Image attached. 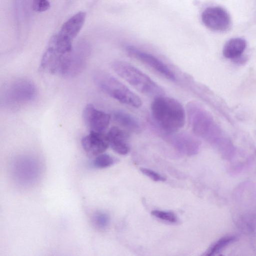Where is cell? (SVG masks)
Here are the masks:
<instances>
[{"label":"cell","mask_w":256,"mask_h":256,"mask_svg":"<svg viewBox=\"0 0 256 256\" xmlns=\"http://www.w3.org/2000/svg\"><path fill=\"white\" fill-rule=\"evenodd\" d=\"M36 94L34 84L26 78L16 80L6 87L4 91V100L14 106L24 104L32 101Z\"/></svg>","instance_id":"obj_5"},{"label":"cell","mask_w":256,"mask_h":256,"mask_svg":"<svg viewBox=\"0 0 256 256\" xmlns=\"http://www.w3.org/2000/svg\"><path fill=\"white\" fill-rule=\"evenodd\" d=\"M140 170L143 174L154 181L163 182L166 180V178L164 176L152 170L146 168H140Z\"/></svg>","instance_id":"obj_22"},{"label":"cell","mask_w":256,"mask_h":256,"mask_svg":"<svg viewBox=\"0 0 256 256\" xmlns=\"http://www.w3.org/2000/svg\"><path fill=\"white\" fill-rule=\"evenodd\" d=\"M128 54L150 68L165 78L171 81L176 80L174 72L162 60L155 56L132 46L126 48Z\"/></svg>","instance_id":"obj_6"},{"label":"cell","mask_w":256,"mask_h":256,"mask_svg":"<svg viewBox=\"0 0 256 256\" xmlns=\"http://www.w3.org/2000/svg\"><path fill=\"white\" fill-rule=\"evenodd\" d=\"M109 146L118 154L126 155L130 150L128 136L127 134L117 126H112L107 134Z\"/></svg>","instance_id":"obj_13"},{"label":"cell","mask_w":256,"mask_h":256,"mask_svg":"<svg viewBox=\"0 0 256 256\" xmlns=\"http://www.w3.org/2000/svg\"><path fill=\"white\" fill-rule=\"evenodd\" d=\"M110 222V218L108 214L101 211L94 212L92 216L93 226L98 230L106 228Z\"/></svg>","instance_id":"obj_18"},{"label":"cell","mask_w":256,"mask_h":256,"mask_svg":"<svg viewBox=\"0 0 256 256\" xmlns=\"http://www.w3.org/2000/svg\"><path fill=\"white\" fill-rule=\"evenodd\" d=\"M50 6L48 0H33L32 8L36 12H43L47 10Z\"/></svg>","instance_id":"obj_21"},{"label":"cell","mask_w":256,"mask_h":256,"mask_svg":"<svg viewBox=\"0 0 256 256\" xmlns=\"http://www.w3.org/2000/svg\"><path fill=\"white\" fill-rule=\"evenodd\" d=\"M82 146L90 156H96L104 152L109 146L107 135L104 133L90 132L81 140Z\"/></svg>","instance_id":"obj_9"},{"label":"cell","mask_w":256,"mask_h":256,"mask_svg":"<svg viewBox=\"0 0 256 256\" xmlns=\"http://www.w3.org/2000/svg\"><path fill=\"white\" fill-rule=\"evenodd\" d=\"M86 14L79 12L71 16L62 26L57 36L61 39L72 42L82 29Z\"/></svg>","instance_id":"obj_11"},{"label":"cell","mask_w":256,"mask_h":256,"mask_svg":"<svg viewBox=\"0 0 256 256\" xmlns=\"http://www.w3.org/2000/svg\"><path fill=\"white\" fill-rule=\"evenodd\" d=\"M89 48L84 44L72 50L68 65L66 77H72L80 74L86 64Z\"/></svg>","instance_id":"obj_10"},{"label":"cell","mask_w":256,"mask_h":256,"mask_svg":"<svg viewBox=\"0 0 256 256\" xmlns=\"http://www.w3.org/2000/svg\"><path fill=\"white\" fill-rule=\"evenodd\" d=\"M202 20L209 29L216 32H225L231 26V18L228 12L218 6L206 8L202 14Z\"/></svg>","instance_id":"obj_7"},{"label":"cell","mask_w":256,"mask_h":256,"mask_svg":"<svg viewBox=\"0 0 256 256\" xmlns=\"http://www.w3.org/2000/svg\"><path fill=\"white\" fill-rule=\"evenodd\" d=\"M246 46V41L240 38H232L228 40L223 48L224 56L235 60L242 56Z\"/></svg>","instance_id":"obj_16"},{"label":"cell","mask_w":256,"mask_h":256,"mask_svg":"<svg viewBox=\"0 0 256 256\" xmlns=\"http://www.w3.org/2000/svg\"><path fill=\"white\" fill-rule=\"evenodd\" d=\"M151 214L156 218L170 222L174 223L177 222L176 216L171 212H166L160 210H154Z\"/></svg>","instance_id":"obj_20"},{"label":"cell","mask_w":256,"mask_h":256,"mask_svg":"<svg viewBox=\"0 0 256 256\" xmlns=\"http://www.w3.org/2000/svg\"><path fill=\"white\" fill-rule=\"evenodd\" d=\"M113 70L140 92L152 97L163 96V88L150 76L132 64L123 61L112 64Z\"/></svg>","instance_id":"obj_2"},{"label":"cell","mask_w":256,"mask_h":256,"mask_svg":"<svg viewBox=\"0 0 256 256\" xmlns=\"http://www.w3.org/2000/svg\"><path fill=\"white\" fill-rule=\"evenodd\" d=\"M150 109L154 122L164 133L176 132L184 126L186 112L178 100L164 95L158 96L154 98Z\"/></svg>","instance_id":"obj_1"},{"label":"cell","mask_w":256,"mask_h":256,"mask_svg":"<svg viewBox=\"0 0 256 256\" xmlns=\"http://www.w3.org/2000/svg\"><path fill=\"white\" fill-rule=\"evenodd\" d=\"M92 80L104 92L120 102L134 108L141 106L142 101L140 96L110 74L96 71L93 74Z\"/></svg>","instance_id":"obj_3"},{"label":"cell","mask_w":256,"mask_h":256,"mask_svg":"<svg viewBox=\"0 0 256 256\" xmlns=\"http://www.w3.org/2000/svg\"><path fill=\"white\" fill-rule=\"evenodd\" d=\"M113 118L118 124L127 130L136 133H139L142 131L140 123L130 114L118 110L114 112Z\"/></svg>","instance_id":"obj_15"},{"label":"cell","mask_w":256,"mask_h":256,"mask_svg":"<svg viewBox=\"0 0 256 256\" xmlns=\"http://www.w3.org/2000/svg\"><path fill=\"white\" fill-rule=\"evenodd\" d=\"M235 240L236 236L233 235H227L220 238L212 244L205 255L211 256L216 254Z\"/></svg>","instance_id":"obj_17"},{"label":"cell","mask_w":256,"mask_h":256,"mask_svg":"<svg viewBox=\"0 0 256 256\" xmlns=\"http://www.w3.org/2000/svg\"><path fill=\"white\" fill-rule=\"evenodd\" d=\"M170 134L169 140L180 152L191 155L196 153L199 148L198 140L191 134L184 132Z\"/></svg>","instance_id":"obj_12"},{"label":"cell","mask_w":256,"mask_h":256,"mask_svg":"<svg viewBox=\"0 0 256 256\" xmlns=\"http://www.w3.org/2000/svg\"><path fill=\"white\" fill-rule=\"evenodd\" d=\"M82 115L84 122L90 132L104 133L110 122V115L97 109L92 104H88L84 107Z\"/></svg>","instance_id":"obj_8"},{"label":"cell","mask_w":256,"mask_h":256,"mask_svg":"<svg viewBox=\"0 0 256 256\" xmlns=\"http://www.w3.org/2000/svg\"><path fill=\"white\" fill-rule=\"evenodd\" d=\"M186 110L190 126L196 136L211 142L220 136V130L212 116L198 103L188 102Z\"/></svg>","instance_id":"obj_4"},{"label":"cell","mask_w":256,"mask_h":256,"mask_svg":"<svg viewBox=\"0 0 256 256\" xmlns=\"http://www.w3.org/2000/svg\"><path fill=\"white\" fill-rule=\"evenodd\" d=\"M18 164H15V172L18 178L22 182H33L37 178L38 168L36 162L28 158L18 160Z\"/></svg>","instance_id":"obj_14"},{"label":"cell","mask_w":256,"mask_h":256,"mask_svg":"<svg viewBox=\"0 0 256 256\" xmlns=\"http://www.w3.org/2000/svg\"><path fill=\"white\" fill-rule=\"evenodd\" d=\"M115 160L109 154H102L95 157L93 162V166L98 168H104L110 167L114 163Z\"/></svg>","instance_id":"obj_19"}]
</instances>
